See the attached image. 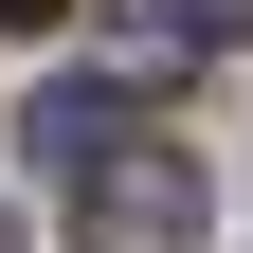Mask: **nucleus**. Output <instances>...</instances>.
Instances as JSON below:
<instances>
[{"instance_id":"20e7f679","label":"nucleus","mask_w":253,"mask_h":253,"mask_svg":"<svg viewBox=\"0 0 253 253\" xmlns=\"http://www.w3.org/2000/svg\"><path fill=\"white\" fill-rule=\"evenodd\" d=\"M0 18H54V0H0Z\"/></svg>"},{"instance_id":"f03ea898","label":"nucleus","mask_w":253,"mask_h":253,"mask_svg":"<svg viewBox=\"0 0 253 253\" xmlns=\"http://www.w3.org/2000/svg\"><path fill=\"white\" fill-rule=\"evenodd\" d=\"M18 145H37L54 181H90L109 145H145V126H126V90H37V109H18Z\"/></svg>"},{"instance_id":"7ed1b4c3","label":"nucleus","mask_w":253,"mask_h":253,"mask_svg":"<svg viewBox=\"0 0 253 253\" xmlns=\"http://www.w3.org/2000/svg\"><path fill=\"white\" fill-rule=\"evenodd\" d=\"M181 37H253V0H181Z\"/></svg>"},{"instance_id":"f257e3e1","label":"nucleus","mask_w":253,"mask_h":253,"mask_svg":"<svg viewBox=\"0 0 253 253\" xmlns=\"http://www.w3.org/2000/svg\"><path fill=\"white\" fill-rule=\"evenodd\" d=\"M73 253H199V163L181 145H109L73 181Z\"/></svg>"}]
</instances>
